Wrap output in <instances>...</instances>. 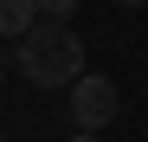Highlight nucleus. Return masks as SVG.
Instances as JSON below:
<instances>
[{
  "mask_svg": "<svg viewBox=\"0 0 148 142\" xmlns=\"http://www.w3.org/2000/svg\"><path fill=\"white\" fill-rule=\"evenodd\" d=\"M116 103H122V90L110 78H97V71H84V78L71 84V123H77V129H97V136H103L110 116H116Z\"/></svg>",
  "mask_w": 148,
  "mask_h": 142,
  "instance_id": "nucleus-2",
  "label": "nucleus"
},
{
  "mask_svg": "<svg viewBox=\"0 0 148 142\" xmlns=\"http://www.w3.org/2000/svg\"><path fill=\"white\" fill-rule=\"evenodd\" d=\"M71 142H103V136H97V129H77V136H71Z\"/></svg>",
  "mask_w": 148,
  "mask_h": 142,
  "instance_id": "nucleus-5",
  "label": "nucleus"
},
{
  "mask_svg": "<svg viewBox=\"0 0 148 142\" xmlns=\"http://www.w3.org/2000/svg\"><path fill=\"white\" fill-rule=\"evenodd\" d=\"M13 65H19V78L39 84V90H71L84 78V39L71 26H58V19H39V26L19 39Z\"/></svg>",
  "mask_w": 148,
  "mask_h": 142,
  "instance_id": "nucleus-1",
  "label": "nucleus"
},
{
  "mask_svg": "<svg viewBox=\"0 0 148 142\" xmlns=\"http://www.w3.org/2000/svg\"><path fill=\"white\" fill-rule=\"evenodd\" d=\"M39 19H45V13H39V0H0V39H13V45H19Z\"/></svg>",
  "mask_w": 148,
  "mask_h": 142,
  "instance_id": "nucleus-3",
  "label": "nucleus"
},
{
  "mask_svg": "<svg viewBox=\"0 0 148 142\" xmlns=\"http://www.w3.org/2000/svg\"><path fill=\"white\" fill-rule=\"evenodd\" d=\"M0 142H13V136H0Z\"/></svg>",
  "mask_w": 148,
  "mask_h": 142,
  "instance_id": "nucleus-7",
  "label": "nucleus"
},
{
  "mask_svg": "<svg viewBox=\"0 0 148 142\" xmlns=\"http://www.w3.org/2000/svg\"><path fill=\"white\" fill-rule=\"evenodd\" d=\"M45 19H58V26H71V13H77V0H39Z\"/></svg>",
  "mask_w": 148,
  "mask_h": 142,
  "instance_id": "nucleus-4",
  "label": "nucleus"
},
{
  "mask_svg": "<svg viewBox=\"0 0 148 142\" xmlns=\"http://www.w3.org/2000/svg\"><path fill=\"white\" fill-rule=\"evenodd\" d=\"M116 7H148V0H116Z\"/></svg>",
  "mask_w": 148,
  "mask_h": 142,
  "instance_id": "nucleus-6",
  "label": "nucleus"
}]
</instances>
